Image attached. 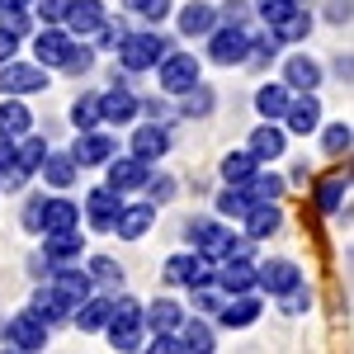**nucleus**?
<instances>
[{"label":"nucleus","instance_id":"1","mask_svg":"<svg viewBox=\"0 0 354 354\" xmlns=\"http://www.w3.org/2000/svg\"><path fill=\"white\" fill-rule=\"evenodd\" d=\"M113 53H118V62H123V71H151V66L170 53V43H165L161 33H128Z\"/></svg>","mask_w":354,"mask_h":354},{"label":"nucleus","instance_id":"2","mask_svg":"<svg viewBox=\"0 0 354 354\" xmlns=\"http://www.w3.org/2000/svg\"><path fill=\"white\" fill-rule=\"evenodd\" d=\"M213 33V43H208V57L218 62V66H241L250 62V33L241 24H227V28H208Z\"/></svg>","mask_w":354,"mask_h":354},{"label":"nucleus","instance_id":"3","mask_svg":"<svg viewBox=\"0 0 354 354\" xmlns=\"http://www.w3.org/2000/svg\"><path fill=\"white\" fill-rule=\"evenodd\" d=\"M104 330H109L113 350H137V330H142V307H137L133 298L113 302V307H109V322H104Z\"/></svg>","mask_w":354,"mask_h":354},{"label":"nucleus","instance_id":"4","mask_svg":"<svg viewBox=\"0 0 354 354\" xmlns=\"http://www.w3.org/2000/svg\"><path fill=\"white\" fill-rule=\"evenodd\" d=\"M48 85V66H19V62H0V90L24 100V95H38Z\"/></svg>","mask_w":354,"mask_h":354},{"label":"nucleus","instance_id":"5","mask_svg":"<svg viewBox=\"0 0 354 354\" xmlns=\"http://www.w3.org/2000/svg\"><path fill=\"white\" fill-rule=\"evenodd\" d=\"M194 236H198V255L203 260H227V255H245V245L218 227V222H194Z\"/></svg>","mask_w":354,"mask_h":354},{"label":"nucleus","instance_id":"6","mask_svg":"<svg viewBox=\"0 0 354 354\" xmlns=\"http://www.w3.org/2000/svg\"><path fill=\"white\" fill-rule=\"evenodd\" d=\"M198 85V62L189 53H165L161 57V90L165 95H185Z\"/></svg>","mask_w":354,"mask_h":354},{"label":"nucleus","instance_id":"7","mask_svg":"<svg viewBox=\"0 0 354 354\" xmlns=\"http://www.w3.org/2000/svg\"><path fill=\"white\" fill-rule=\"evenodd\" d=\"M5 340H10L19 354H33V350H43V345H48V326H43L33 312H19V317H10V322H5Z\"/></svg>","mask_w":354,"mask_h":354},{"label":"nucleus","instance_id":"8","mask_svg":"<svg viewBox=\"0 0 354 354\" xmlns=\"http://www.w3.org/2000/svg\"><path fill=\"white\" fill-rule=\"evenodd\" d=\"M165 279L185 283V288H203L213 279V260H203V255H170L165 260Z\"/></svg>","mask_w":354,"mask_h":354},{"label":"nucleus","instance_id":"9","mask_svg":"<svg viewBox=\"0 0 354 354\" xmlns=\"http://www.w3.org/2000/svg\"><path fill=\"white\" fill-rule=\"evenodd\" d=\"M62 24H66L71 38H90L95 28L104 24V5H100V0H71L66 15H62Z\"/></svg>","mask_w":354,"mask_h":354},{"label":"nucleus","instance_id":"10","mask_svg":"<svg viewBox=\"0 0 354 354\" xmlns=\"http://www.w3.org/2000/svg\"><path fill=\"white\" fill-rule=\"evenodd\" d=\"M255 283H260L265 293L279 298V293H288V288H298V283H302V270L293 265V260H270V265L255 270Z\"/></svg>","mask_w":354,"mask_h":354},{"label":"nucleus","instance_id":"11","mask_svg":"<svg viewBox=\"0 0 354 354\" xmlns=\"http://www.w3.org/2000/svg\"><path fill=\"white\" fill-rule=\"evenodd\" d=\"M118 198H123V194H113L109 185H104V189H90V194H85V218H90V227H95V232H109V227H113L118 208H123Z\"/></svg>","mask_w":354,"mask_h":354},{"label":"nucleus","instance_id":"12","mask_svg":"<svg viewBox=\"0 0 354 354\" xmlns=\"http://www.w3.org/2000/svg\"><path fill=\"white\" fill-rule=\"evenodd\" d=\"M133 113H137V95L128 85H109L100 95V123H133Z\"/></svg>","mask_w":354,"mask_h":354},{"label":"nucleus","instance_id":"13","mask_svg":"<svg viewBox=\"0 0 354 354\" xmlns=\"http://www.w3.org/2000/svg\"><path fill=\"white\" fill-rule=\"evenodd\" d=\"M218 283L222 293H250L255 288V265L245 255H227V260H218Z\"/></svg>","mask_w":354,"mask_h":354},{"label":"nucleus","instance_id":"14","mask_svg":"<svg viewBox=\"0 0 354 354\" xmlns=\"http://www.w3.org/2000/svg\"><path fill=\"white\" fill-rule=\"evenodd\" d=\"M81 245H85V236H76V227L43 232V255H48L53 265H71V260H81Z\"/></svg>","mask_w":354,"mask_h":354},{"label":"nucleus","instance_id":"15","mask_svg":"<svg viewBox=\"0 0 354 354\" xmlns=\"http://www.w3.org/2000/svg\"><path fill=\"white\" fill-rule=\"evenodd\" d=\"M151 222H156V203H133V208H118V218H113L109 232L137 241V236H147V227H151Z\"/></svg>","mask_w":354,"mask_h":354},{"label":"nucleus","instance_id":"16","mask_svg":"<svg viewBox=\"0 0 354 354\" xmlns=\"http://www.w3.org/2000/svg\"><path fill=\"white\" fill-rule=\"evenodd\" d=\"M109 165V189L113 194H128V189H142V180H147V170H151V165L147 161H137V156H128V161H104Z\"/></svg>","mask_w":354,"mask_h":354},{"label":"nucleus","instance_id":"17","mask_svg":"<svg viewBox=\"0 0 354 354\" xmlns=\"http://www.w3.org/2000/svg\"><path fill=\"white\" fill-rule=\"evenodd\" d=\"M165 151H170V133L165 128H156V123H147V128H137L133 133V156L137 161H161Z\"/></svg>","mask_w":354,"mask_h":354},{"label":"nucleus","instance_id":"18","mask_svg":"<svg viewBox=\"0 0 354 354\" xmlns=\"http://www.w3.org/2000/svg\"><path fill=\"white\" fill-rule=\"evenodd\" d=\"M113 151H118V147H113V137L90 133V128H85L81 142H76V151H71V161H76V165H104Z\"/></svg>","mask_w":354,"mask_h":354},{"label":"nucleus","instance_id":"19","mask_svg":"<svg viewBox=\"0 0 354 354\" xmlns=\"http://www.w3.org/2000/svg\"><path fill=\"white\" fill-rule=\"evenodd\" d=\"M66 48H71V33H66V28H43V33L33 38V57H38V66H62Z\"/></svg>","mask_w":354,"mask_h":354},{"label":"nucleus","instance_id":"20","mask_svg":"<svg viewBox=\"0 0 354 354\" xmlns=\"http://www.w3.org/2000/svg\"><path fill=\"white\" fill-rule=\"evenodd\" d=\"M76 222H81V208L71 198H43V208H38L43 232H62V227H76Z\"/></svg>","mask_w":354,"mask_h":354},{"label":"nucleus","instance_id":"21","mask_svg":"<svg viewBox=\"0 0 354 354\" xmlns=\"http://www.w3.org/2000/svg\"><path fill=\"white\" fill-rule=\"evenodd\" d=\"M283 118H288V128H293V133H312V128L322 123V104H317V95H312V90H302V100H288Z\"/></svg>","mask_w":354,"mask_h":354},{"label":"nucleus","instance_id":"22","mask_svg":"<svg viewBox=\"0 0 354 354\" xmlns=\"http://www.w3.org/2000/svg\"><path fill=\"white\" fill-rule=\"evenodd\" d=\"M53 274H57L53 288H57L66 302H71V307H76L81 298H90V288H95V283H90V274H85V270H71V265H57Z\"/></svg>","mask_w":354,"mask_h":354},{"label":"nucleus","instance_id":"23","mask_svg":"<svg viewBox=\"0 0 354 354\" xmlns=\"http://www.w3.org/2000/svg\"><path fill=\"white\" fill-rule=\"evenodd\" d=\"M213 24H218V10H213V5H203V0H189V5H185V15H180V33H185V38H203Z\"/></svg>","mask_w":354,"mask_h":354},{"label":"nucleus","instance_id":"24","mask_svg":"<svg viewBox=\"0 0 354 354\" xmlns=\"http://www.w3.org/2000/svg\"><path fill=\"white\" fill-rule=\"evenodd\" d=\"M241 222H245V241H265V236L279 232V208L274 203H255Z\"/></svg>","mask_w":354,"mask_h":354},{"label":"nucleus","instance_id":"25","mask_svg":"<svg viewBox=\"0 0 354 354\" xmlns=\"http://www.w3.org/2000/svg\"><path fill=\"white\" fill-rule=\"evenodd\" d=\"M283 85H293V90H317L322 85V66L312 62V57H288V66H283Z\"/></svg>","mask_w":354,"mask_h":354},{"label":"nucleus","instance_id":"26","mask_svg":"<svg viewBox=\"0 0 354 354\" xmlns=\"http://www.w3.org/2000/svg\"><path fill=\"white\" fill-rule=\"evenodd\" d=\"M265 307H260V298H250V293H232V302L222 307V326H250L255 317H260Z\"/></svg>","mask_w":354,"mask_h":354},{"label":"nucleus","instance_id":"27","mask_svg":"<svg viewBox=\"0 0 354 354\" xmlns=\"http://www.w3.org/2000/svg\"><path fill=\"white\" fill-rule=\"evenodd\" d=\"M109 307H113L109 298H95V293H90V298H81L76 307H71V312H76V326H81V330H104Z\"/></svg>","mask_w":354,"mask_h":354},{"label":"nucleus","instance_id":"28","mask_svg":"<svg viewBox=\"0 0 354 354\" xmlns=\"http://www.w3.org/2000/svg\"><path fill=\"white\" fill-rule=\"evenodd\" d=\"M307 33H312V15H307L302 5H293V10L274 24V38H279V43H302Z\"/></svg>","mask_w":354,"mask_h":354},{"label":"nucleus","instance_id":"29","mask_svg":"<svg viewBox=\"0 0 354 354\" xmlns=\"http://www.w3.org/2000/svg\"><path fill=\"white\" fill-rule=\"evenodd\" d=\"M250 156H255V161H274V156H283V133L274 128V118L265 123V128L250 133Z\"/></svg>","mask_w":354,"mask_h":354},{"label":"nucleus","instance_id":"30","mask_svg":"<svg viewBox=\"0 0 354 354\" xmlns=\"http://www.w3.org/2000/svg\"><path fill=\"white\" fill-rule=\"evenodd\" d=\"M28 128H33V113H28L15 95H10V100L0 104V137H24Z\"/></svg>","mask_w":354,"mask_h":354},{"label":"nucleus","instance_id":"31","mask_svg":"<svg viewBox=\"0 0 354 354\" xmlns=\"http://www.w3.org/2000/svg\"><path fill=\"white\" fill-rule=\"evenodd\" d=\"M71 312V302L62 298L57 288H38V298H33V317L43 322V326H53V322H62Z\"/></svg>","mask_w":354,"mask_h":354},{"label":"nucleus","instance_id":"32","mask_svg":"<svg viewBox=\"0 0 354 354\" xmlns=\"http://www.w3.org/2000/svg\"><path fill=\"white\" fill-rule=\"evenodd\" d=\"M38 170H43V180H48V185H53V189H66V185H71V180H76V170H81V165L71 161V156H53V151H48V156H43V165H38Z\"/></svg>","mask_w":354,"mask_h":354},{"label":"nucleus","instance_id":"33","mask_svg":"<svg viewBox=\"0 0 354 354\" xmlns=\"http://www.w3.org/2000/svg\"><path fill=\"white\" fill-rule=\"evenodd\" d=\"M255 170H260V161H255L250 151H227V161H222V180H227V185H245Z\"/></svg>","mask_w":354,"mask_h":354},{"label":"nucleus","instance_id":"34","mask_svg":"<svg viewBox=\"0 0 354 354\" xmlns=\"http://www.w3.org/2000/svg\"><path fill=\"white\" fill-rule=\"evenodd\" d=\"M180 350H189V354H208L213 350V330L203 326V322H180Z\"/></svg>","mask_w":354,"mask_h":354},{"label":"nucleus","instance_id":"35","mask_svg":"<svg viewBox=\"0 0 354 354\" xmlns=\"http://www.w3.org/2000/svg\"><path fill=\"white\" fill-rule=\"evenodd\" d=\"M288 85H265L260 95H255V109L265 113V118H283V109H288Z\"/></svg>","mask_w":354,"mask_h":354},{"label":"nucleus","instance_id":"36","mask_svg":"<svg viewBox=\"0 0 354 354\" xmlns=\"http://www.w3.org/2000/svg\"><path fill=\"white\" fill-rule=\"evenodd\" d=\"M222 218H245L250 208H255V198H250V189H241V185H227V194L218 198Z\"/></svg>","mask_w":354,"mask_h":354},{"label":"nucleus","instance_id":"37","mask_svg":"<svg viewBox=\"0 0 354 354\" xmlns=\"http://www.w3.org/2000/svg\"><path fill=\"white\" fill-rule=\"evenodd\" d=\"M345 194H350V180L335 175V180H326V185L317 189V208H322V213H340V208H345Z\"/></svg>","mask_w":354,"mask_h":354},{"label":"nucleus","instance_id":"38","mask_svg":"<svg viewBox=\"0 0 354 354\" xmlns=\"http://www.w3.org/2000/svg\"><path fill=\"white\" fill-rule=\"evenodd\" d=\"M142 322H147V326H151V335H156V330H175L185 317H180V307H175V302H156Z\"/></svg>","mask_w":354,"mask_h":354},{"label":"nucleus","instance_id":"39","mask_svg":"<svg viewBox=\"0 0 354 354\" xmlns=\"http://www.w3.org/2000/svg\"><path fill=\"white\" fill-rule=\"evenodd\" d=\"M245 185H250V198H255V203H274V198L283 194V180H279V175H250Z\"/></svg>","mask_w":354,"mask_h":354},{"label":"nucleus","instance_id":"40","mask_svg":"<svg viewBox=\"0 0 354 354\" xmlns=\"http://www.w3.org/2000/svg\"><path fill=\"white\" fill-rule=\"evenodd\" d=\"M71 118H76V128H95L100 123V95H81L76 104H71Z\"/></svg>","mask_w":354,"mask_h":354},{"label":"nucleus","instance_id":"41","mask_svg":"<svg viewBox=\"0 0 354 354\" xmlns=\"http://www.w3.org/2000/svg\"><path fill=\"white\" fill-rule=\"evenodd\" d=\"M90 283H109V288H118V283H123V270L113 265L109 255H100V260H90Z\"/></svg>","mask_w":354,"mask_h":354},{"label":"nucleus","instance_id":"42","mask_svg":"<svg viewBox=\"0 0 354 354\" xmlns=\"http://www.w3.org/2000/svg\"><path fill=\"white\" fill-rule=\"evenodd\" d=\"M62 66L81 76V71H90V66H95V53H90V48H81V43L71 38V48H66V57H62Z\"/></svg>","mask_w":354,"mask_h":354},{"label":"nucleus","instance_id":"43","mask_svg":"<svg viewBox=\"0 0 354 354\" xmlns=\"http://www.w3.org/2000/svg\"><path fill=\"white\" fill-rule=\"evenodd\" d=\"M326 151L330 156H345L350 151V123H330L326 128Z\"/></svg>","mask_w":354,"mask_h":354},{"label":"nucleus","instance_id":"44","mask_svg":"<svg viewBox=\"0 0 354 354\" xmlns=\"http://www.w3.org/2000/svg\"><path fill=\"white\" fill-rule=\"evenodd\" d=\"M293 5H298V0H260V5H255V10H260V19H265V24H279V19H283V15H288V10H293Z\"/></svg>","mask_w":354,"mask_h":354},{"label":"nucleus","instance_id":"45","mask_svg":"<svg viewBox=\"0 0 354 354\" xmlns=\"http://www.w3.org/2000/svg\"><path fill=\"white\" fill-rule=\"evenodd\" d=\"M0 28L19 38V33H28V15H24V10H10V5H0Z\"/></svg>","mask_w":354,"mask_h":354},{"label":"nucleus","instance_id":"46","mask_svg":"<svg viewBox=\"0 0 354 354\" xmlns=\"http://www.w3.org/2000/svg\"><path fill=\"white\" fill-rule=\"evenodd\" d=\"M128 10H137V15H147V19L161 24L165 15H170V0H128Z\"/></svg>","mask_w":354,"mask_h":354},{"label":"nucleus","instance_id":"47","mask_svg":"<svg viewBox=\"0 0 354 354\" xmlns=\"http://www.w3.org/2000/svg\"><path fill=\"white\" fill-rule=\"evenodd\" d=\"M66 5H71V0H38V15H43V24H62Z\"/></svg>","mask_w":354,"mask_h":354},{"label":"nucleus","instance_id":"48","mask_svg":"<svg viewBox=\"0 0 354 354\" xmlns=\"http://www.w3.org/2000/svg\"><path fill=\"white\" fill-rule=\"evenodd\" d=\"M185 95H189V100H185V113H208V104H213V95H208V90H198V85H194V90H185Z\"/></svg>","mask_w":354,"mask_h":354},{"label":"nucleus","instance_id":"49","mask_svg":"<svg viewBox=\"0 0 354 354\" xmlns=\"http://www.w3.org/2000/svg\"><path fill=\"white\" fill-rule=\"evenodd\" d=\"M95 33L104 38V48H118V43L128 38V28H123V24H100V28H95Z\"/></svg>","mask_w":354,"mask_h":354},{"label":"nucleus","instance_id":"50","mask_svg":"<svg viewBox=\"0 0 354 354\" xmlns=\"http://www.w3.org/2000/svg\"><path fill=\"white\" fill-rule=\"evenodd\" d=\"M15 170V137H0V175Z\"/></svg>","mask_w":354,"mask_h":354},{"label":"nucleus","instance_id":"51","mask_svg":"<svg viewBox=\"0 0 354 354\" xmlns=\"http://www.w3.org/2000/svg\"><path fill=\"white\" fill-rule=\"evenodd\" d=\"M245 10H250L245 0H227V5H222V15H227V24H241V19H245Z\"/></svg>","mask_w":354,"mask_h":354},{"label":"nucleus","instance_id":"52","mask_svg":"<svg viewBox=\"0 0 354 354\" xmlns=\"http://www.w3.org/2000/svg\"><path fill=\"white\" fill-rule=\"evenodd\" d=\"M142 185H147V189H151V198H156V203H161V198H170V189H175V185H170V180H151V175H147V180H142Z\"/></svg>","mask_w":354,"mask_h":354},{"label":"nucleus","instance_id":"53","mask_svg":"<svg viewBox=\"0 0 354 354\" xmlns=\"http://www.w3.org/2000/svg\"><path fill=\"white\" fill-rule=\"evenodd\" d=\"M10 57H15V33L0 28V62H10Z\"/></svg>","mask_w":354,"mask_h":354},{"label":"nucleus","instance_id":"54","mask_svg":"<svg viewBox=\"0 0 354 354\" xmlns=\"http://www.w3.org/2000/svg\"><path fill=\"white\" fill-rule=\"evenodd\" d=\"M0 5H10V10H28L33 0H0Z\"/></svg>","mask_w":354,"mask_h":354}]
</instances>
